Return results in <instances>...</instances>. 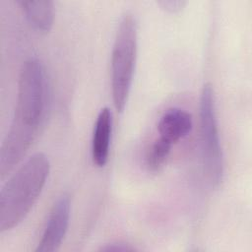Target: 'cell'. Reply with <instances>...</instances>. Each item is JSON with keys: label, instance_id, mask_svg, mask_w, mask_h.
Returning <instances> with one entry per match:
<instances>
[{"label": "cell", "instance_id": "6da1fadb", "mask_svg": "<svg viewBox=\"0 0 252 252\" xmlns=\"http://www.w3.org/2000/svg\"><path fill=\"white\" fill-rule=\"evenodd\" d=\"M46 79L42 63L28 59L20 73L15 116L1 149L9 158H22L32 143L44 117Z\"/></svg>", "mask_w": 252, "mask_h": 252}, {"label": "cell", "instance_id": "7a4b0ae2", "mask_svg": "<svg viewBox=\"0 0 252 252\" xmlns=\"http://www.w3.org/2000/svg\"><path fill=\"white\" fill-rule=\"evenodd\" d=\"M49 160L42 153L30 157L4 184L0 192V231L17 226L40 195L49 173Z\"/></svg>", "mask_w": 252, "mask_h": 252}, {"label": "cell", "instance_id": "3957f363", "mask_svg": "<svg viewBox=\"0 0 252 252\" xmlns=\"http://www.w3.org/2000/svg\"><path fill=\"white\" fill-rule=\"evenodd\" d=\"M138 50V29L135 17L126 13L116 32L111 53V89L115 108L126 105L135 72Z\"/></svg>", "mask_w": 252, "mask_h": 252}, {"label": "cell", "instance_id": "277c9868", "mask_svg": "<svg viewBox=\"0 0 252 252\" xmlns=\"http://www.w3.org/2000/svg\"><path fill=\"white\" fill-rule=\"evenodd\" d=\"M200 132L204 171L212 185L221 182L223 158L216 114L214 90L211 84H205L200 98Z\"/></svg>", "mask_w": 252, "mask_h": 252}, {"label": "cell", "instance_id": "5b68a950", "mask_svg": "<svg viewBox=\"0 0 252 252\" xmlns=\"http://www.w3.org/2000/svg\"><path fill=\"white\" fill-rule=\"evenodd\" d=\"M71 203L68 195L63 194L54 203L36 252H53L61 245L69 226Z\"/></svg>", "mask_w": 252, "mask_h": 252}, {"label": "cell", "instance_id": "8992f818", "mask_svg": "<svg viewBox=\"0 0 252 252\" xmlns=\"http://www.w3.org/2000/svg\"><path fill=\"white\" fill-rule=\"evenodd\" d=\"M193 120L189 112L181 108H169L159 118L158 132L159 138L171 145L187 136L192 130Z\"/></svg>", "mask_w": 252, "mask_h": 252}, {"label": "cell", "instance_id": "52a82bcc", "mask_svg": "<svg viewBox=\"0 0 252 252\" xmlns=\"http://www.w3.org/2000/svg\"><path fill=\"white\" fill-rule=\"evenodd\" d=\"M112 131V116L109 108H102L96 118L92 143V157L97 166H103L108 158Z\"/></svg>", "mask_w": 252, "mask_h": 252}, {"label": "cell", "instance_id": "ba28073f", "mask_svg": "<svg viewBox=\"0 0 252 252\" xmlns=\"http://www.w3.org/2000/svg\"><path fill=\"white\" fill-rule=\"evenodd\" d=\"M27 20L39 32H48L54 22V5L49 0H19Z\"/></svg>", "mask_w": 252, "mask_h": 252}, {"label": "cell", "instance_id": "9c48e42d", "mask_svg": "<svg viewBox=\"0 0 252 252\" xmlns=\"http://www.w3.org/2000/svg\"><path fill=\"white\" fill-rule=\"evenodd\" d=\"M171 146L172 145L170 143L162 140L159 137L155 140L146 157V164L149 170L156 171L162 166L170 153Z\"/></svg>", "mask_w": 252, "mask_h": 252}, {"label": "cell", "instance_id": "30bf717a", "mask_svg": "<svg viewBox=\"0 0 252 252\" xmlns=\"http://www.w3.org/2000/svg\"><path fill=\"white\" fill-rule=\"evenodd\" d=\"M158 4L167 12L177 13L185 7L186 2L182 0H162L159 1Z\"/></svg>", "mask_w": 252, "mask_h": 252}, {"label": "cell", "instance_id": "8fae6325", "mask_svg": "<svg viewBox=\"0 0 252 252\" xmlns=\"http://www.w3.org/2000/svg\"><path fill=\"white\" fill-rule=\"evenodd\" d=\"M102 250H106V251H129V250H133L132 247H128L125 244H120V243H115V244H111L105 248H102Z\"/></svg>", "mask_w": 252, "mask_h": 252}]
</instances>
